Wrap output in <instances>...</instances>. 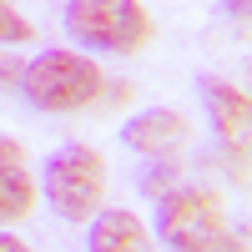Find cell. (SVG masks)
Here are the masks:
<instances>
[{
    "mask_svg": "<svg viewBox=\"0 0 252 252\" xmlns=\"http://www.w3.org/2000/svg\"><path fill=\"white\" fill-rule=\"evenodd\" d=\"M157 237L172 252H247V237L232 232L227 207L212 187H177L161 192Z\"/></svg>",
    "mask_w": 252,
    "mask_h": 252,
    "instance_id": "6da1fadb",
    "label": "cell"
},
{
    "mask_svg": "<svg viewBox=\"0 0 252 252\" xmlns=\"http://www.w3.org/2000/svg\"><path fill=\"white\" fill-rule=\"evenodd\" d=\"M0 252H35L26 237H15V232H0Z\"/></svg>",
    "mask_w": 252,
    "mask_h": 252,
    "instance_id": "30bf717a",
    "label": "cell"
},
{
    "mask_svg": "<svg viewBox=\"0 0 252 252\" xmlns=\"http://www.w3.org/2000/svg\"><path fill=\"white\" fill-rule=\"evenodd\" d=\"M20 40H35V26L10 5V0H0V46H20Z\"/></svg>",
    "mask_w": 252,
    "mask_h": 252,
    "instance_id": "9c48e42d",
    "label": "cell"
},
{
    "mask_svg": "<svg viewBox=\"0 0 252 252\" xmlns=\"http://www.w3.org/2000/svg\"><path fill=\"white\" fill-rule=\"evenodd\" d=\"M202 101H207V111H212L217 141L232 152L237 182L247 187V136H252V101H247V91H242V86H232V81L202 76Z\"/></svg>",
    "mask_w": 252,
    "mask_h": 252,
    "instance_id": "5b68a950",
    "label": "cell"
},
{
    "mask_svg": "<svg viewBox=\"0 0 252 252\" xmlns=\"http://www.w3.org/2000/svg\"><path fill=\"white\" fill-rule=\"evenodd\" d=\"M86 247L91 252H157L152 227H146L136 212H126V207H101V212L91 217Z\"/></svg>",
    "mask_w": 252,
    "mask_h": 252,
    "instance_id": "52a82bcc",
    "label": "cell"
},
{
    "mask_svg": "<svg viewBox=\"0 0 252 252\" xmlns=\"http://www.w3.org/2000/svg\"><path fill=\"white\" fill-rule=\"evenodd\" d=\"M35 202H40V187L31 182L26 161H0V227L26 222Z\"/></svg>",
    "mask_w": 252,
    "mask_h": 252,
    "instance_id": "ba28073f",
    "label": "cell"
},
{
    "mask_svg": "<svg viewBox=\"0 0 252 252\" xmlns=\"http://www.w3.org/2000/svg\"><path fill=\"white\" fill-rule=\"evenodd\" d=\"M15 76H20V71H15V61H10L5 51H0V86H10V81H15Z\"/></svg>",
    "mask_w": 252,
    "mask_h": 252,
    "instance_id": "8fae6325",
    "label": "cell"
},
{
    "mask_svg": "<svg viewBox=\"0 0 252 252\" xmlns=\"http://www.w3.org/2000/svg\"><path fill=\"white\" fill-rule=\"evenodd\" d=\"M66 31L86 51H111V56H136L157 40V26L141 0H71Z\"/></svg>",
    "mask_w": 252,
    "mask_h": 252,
    "instance_id": "277c9868",
    "label": "cell"
},
{
    "mask_svg": "<svg viewBox=\"0 0 252 252\" xmlns=\"http://www.w3.org/2000/svg\"><path fill=\"white\" fill-rule=\"evenodd\" d=\"M40 197L51 202V212L61 222H91L106 202V161L96 146L71 141L56 146L46 172H40Z\"/></svg>",
    "mask_w": 252,
    "mask_h": 252,
    "instance_id": "3957f363",
    "label": "cell"
},
{
    "mask_svg": "<svg viewBox=\"0 0 252 252\" xmlns=\"http://www.w3.org/2000/svg\"><path fill=\"white\" fill-rule=\"evenodd\" d=\"M187 136H192V126H187V116H182V111H172V106L136 111L131 121L121 126V141L131 146V152H141V157H157V161L177 157L182 146H187Z\"/></svg>",
    "mask_w": 252,
    "mask_h": 252,
    "instance_id": "8992f818",
    "label": "cell"
},
{
    "mask_svg": "<svg viewBox=\"0 0 252 252\" xmlns=\"http://www.w3.org/2000/svg\"><path fill=\"white\" fill-rule=\"evenodd\" d=\"M20 91L35 111L66 116V111H86L106 96V76L91 56L81 51H40L26 71H20Z\"/></svg>",
    "mask_w": 252,
    "mask_h": 252,
    "instance_id": "7a4b0ae2",
    "label": "cell"
}]
</instances>
